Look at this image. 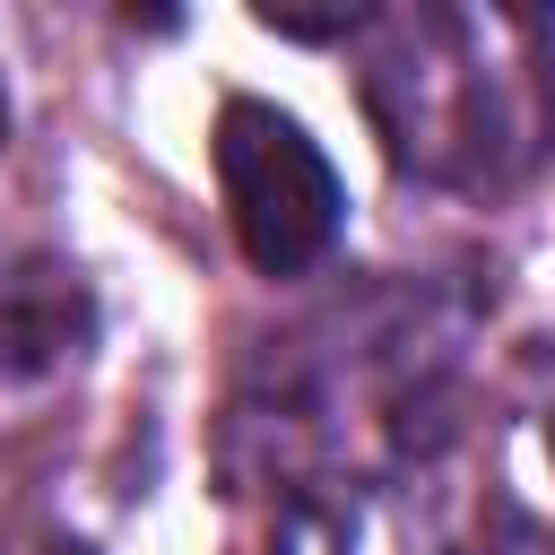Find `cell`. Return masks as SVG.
I'll list each match as a JSON object with an SVG mask.
<instances>
[{
	"label": "cell",
	"instance_id": "1",
	"mask_svg": "<svg viewBox=\"0 0 555 555\" xmlns=\"http://www.w3.org/2000/svg\"><path fill=\"white\" fill-rule=\"evenodd\" d=\"M217 182H225V217H234L243 260L269 269V278L312 269L347 225V191H338L330 156L278 104L234 95L217 113Z\"/></svg>",
	"mask_w": 555,
	"mask_h": 555
},
{
	"label": "cell",
	"instance_id": "4",
	"mask_svg": "<svg viewBox=\"0 0 555 555\" xmlns=\"http://www.w3.org/2000/svg\"><path fill=\"white\" fill-rule=\"evenodd\" d=\"M0 130H9V104H0Z\"/></svg>",
	"mask_w": 555,
	"mask_h": 555
},
{
	"label": "cell",
	"instance_id": "3",
	"mask_svg": "<svg viewBox=\"0 0 555 555\" xmlns=\"http://www.w3.org/2000/svg\"><path fill=\"white\" fill-rule=\"evenodd\" d=\"M546 451H555V425H546Z\"/></svg>",
	"mask_w": 555,
	"mask_h": 555
},
{
	"label": "cell",
	"instance_id": "2",
	"mask_svg": "<svg viewBox=\"0 0 555 555\" xmlns=\"http://www.w3.org/2000/svg\"><path fill=\"white\" fill-rule=\"evenodd\" d=\"M87 338H95L87 278L52 251H9L0 260V382H35L69 364Z\"/></svg>",
	"mask_w": 555,
	"mask_h": 555
}]
</instances>
